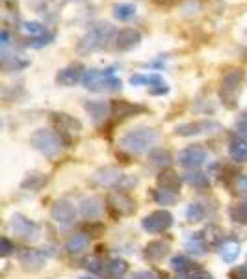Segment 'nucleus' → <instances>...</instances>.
<instances>
[{
  "label": "nucleus",
  "mask_w": 247,
  "mask_h": 279,
  "mask_svg": "<svg viewBox=\"0 0 247 279\" xmlns=\"http://www.w3.org/2000/svg\"><path fill=\"white\" fill-rule=\"evenodd\" d=\"M156 142H158V134H156L155 129H151V127H136V129L129 130L123 138L119 140V145H121V149L139 155V153L149 151Z\"/></svg>",
  "instance_id": "f257e3e1"
},
{
  "label": "nucleus",
  "mask_w": 247,
  "mask_h": 279,
  "mask_svg": "<svg viewBox=\"0 0 247 279\" xmlns=\"http://www.w3.org/2000/svg\"><path fill=\"white\" fill-rule=\"evenodd\" d=\"M84 88L91 89V91H115V89H121V80H119L115 75H113V69H86L82 77Z\"/></svg>",
  "instance_id": "f03ea898"
},
{
  "label": "nucleus",
  "mask_w": 247,
  "mask_h": 279,
  "mask_svg": "<svg viewBox=\"0 0 247 279\" xmlns=\"http://www.w3.org/2000/svg\"><path fill=\"white\" fill-rule=\"evenodd\" d=\"M112 34H113V28L110 22H104V21L95 22V25L89 26V30L86 32V36L80 39V43H78V51L80 52L98 51V49H103V46L108 43Z\"/></svg>",
  "instance_id": "7ed1b4c3"
},
{
  "label": "nucleus",
  "mask_w": 247,
  "mask_h": 279,
  "mask_svg": "<svg viewBox=\"0 0 247 279\" xmlns=\"http://www.w3.org/2000/svg\"><path fill=\"white\" fill-rule=\"evenodd\" d=\"M30 142L46 158H54L62 151V140H60V136L48 129H37L30 136Z\"/></svg>",
  "instance_id": "20e7f679"
},
{
  "label": "nucleus",
  "mask_w": 247,
  "mask_h": 279,
  "mask_svg": "<svg viewBox=\"0 0 247 279\" xmlns=\"http://www.w3.org/2000/svg\"><path fill=\"white\" fill-rule=\"evenodd\" d=\"M243 82V71L242 69H229L221 77V99L227 106H232L236 101V95L240 93Z\"/></svg>",
  "instance_id": "39448f33"
},
{
  "label": "nucleus",
  "mask_w": 247,
  "mask_h": 279,
  "mask_svg": "<svg viewBox=\"0 0 247 279\" xmlns=\"http://www.w3.org/2000/svg\"><path fill=\"white\" fill-rule=\"evenodd\" d=\"M221 129V125L217 121H212V119H203V121H195V123H184L179 125L175 129L177 136H182V138H188V136H197V134H205V132H217Z\"/></svg>",
  "instance_id": "423d86ee"
},
{
  "label": "nucleus",
  "mask_w": 247,
  "mask_h": 279,
  "mask_svg": "<svg viewBox=\"0 0 247 279\" xmlns=\"http://www.w3.org/2000/svg\"><path fill=\"white\" fill-rule=\"evenodd\" d=\"M173 225V216L167 211H155L141 220V227L147 232H162Z\"/></svg>",
  "instance_id": "0eeeda50"
},
{
  "label": "nucleus",
  "mask_w": 247,
  "mask_h": 279,
  "mask_svg": "<svg viewBox=\"0 0 247 279\" xmlns=\"http://www.w3.org/2000/svg\"><path fill=\"white\" fill-rule=\"evenodd\" d=\"M51 216L60 225H71L77 220V208L67 199H58L51 208Z\"/></svg>",
  "instance_id": "6e6552de"
},
{
  "label": "nucleus",
  "mask_w": 247,
  "mask_h": 279,
  "mask_svg": "<svg viewBox=\"0 0 247 279\" xmlns=\"http://www.w3.org/2000/svg\"><path fill=\"white\" fill-rule=\"evenodd\" d=\"M19 261H21L22 268L24 270H39L45 266V263L48 261V253L43 251V249H32V248H26L19 251Z\"/></svg>",
  "instance_id": "1a4fd4ad"
},
{
  "label": "nucleus",
  "mask_w": 247,
  "mask_h": 279,
  "mask_svg": "<svg viewBox=\"0 0 247 279\" xmlns=\"http://www.w3.org/2000/svg\"><path fill=\"white\" fill-rule=\"evenodd\" d=\"M108 205L119 216H129L136 211V201L125 192H112L108 196Z\"/></svg>",
  "instance_id": "9d476101"
},
{
  "label": "nucleus",
  "mask_w": 247,
  "mask_h": 279,
  "mask_svg": "<svg viewBox=\"0 0 247 279\" xmlns=\"http://www.w3.org/2000/svg\"><path fill=\"white\" fill-rule=\"evenodd\" d=\"M206 151L199 145H191V147H186L179 153V164L188 168V170H197L201 164H205L206 160Z\"/></svg>",
  "instance_id": "9b49d317"
},
{
  "label": "nucleus",
  "mask_w": 247,
  "mask_h": 279,
  "mask_svg": "<svg viewBox=\"0 0 247 279\" xmlns=\"http://www.w3.org/2000/svg\"><path fill=\"white\" fill-rule=\"evenodd\" d=\"M84 67L80 63H72V65H67L58 71L56 75V84L58 86H63V88H71L77 82H80L84 77Z\"/></svg>",
  "instance_id": "f8f14e48"
},
{
  "label": "nucleus",
  "mask_w": 247,
  "mask_h": 279,
  "mask_svg": "<svg viewBox=\"0 0 247 279\" xmlns=\"http://www.w3.org/2000/svg\"><path fill=\"white\" fill-rule=\"evenodd\" d=\"M113 41H115L113 45H115L117 51H132L141 41V34L138 30H134V28H123V30H119L115 34Z\"/></svg>",
  "instance_id": "ddd939ff"
},
{
  "label": "nucleus",
  "mask_w": 247,
  "mask_h": 279,
  "mask_svg": "<svg viewBox=\"0 0 247 279\" xmlns=\"http://www.w3.org/2000/svg\"><path fill=\"white\" fill-rule=\"evenodd\" d=\"M11 229L15 235L22 238H36L37 237V225L28 218L21 216V214H15L11 218Z\"/></svg>",
  "instance_id": "4468645a"
},
{
  "label": "nucleus",
  "mask_w": 247,
  "mask_h": 279,
  "mask_svg": "<svg viewBox=\"0 0 247 279\" xmlns=\"http://www.w3.org/2000/svg\"><path fill=\"white\" fill-rule=\"evenodd\" d=\"M52 121H54V125L62 134H78L82 130V123L69 114H54Z\"/></svg>",
  "instance_id": "2eb2a0df"
},
{
  "label": "nucleus",
  "mask_w": 247,
  "mask_h": 279,
  "mask_svg": "<svg viewBox=\"0 0 247 279\" xmlns=\"http://www.w3.org/2000/svg\"><path fill=\"white\" fill-rule=\"evenodd\" d=\"M123 179L125 175L115 168H104V170L95 171V175H93V182H97L101 186H117L121 184Z\"/></svg>",
  "instance_id": "dca6fc26"
},
{
  "label": "nucleus",
  "mask_w": 247,
  "mask_h": 279,
  "mask_svg": "<svg viewBox=\"0 0 247 279\" xmlns=\"http://www.w3.org/2000/svg\"><path fill=\"white\" fill-rule=\"evenodd\" d=\"M103 199L101 197H86L82 203H80V212H82L84 218L88 220H97L103 214Z\"/></svg>",
  "instance_id": "f3484780"
},
{
  "label": "nucleus",
  "mask_w": 247,
  "mask_h": 279,
  "mask_svg": "<svg viewBox=\"0 0 247 279\" xmlns=\"http://www.w3.org/2000/svg\"><path fill=\"white\" fill-rule=\"evenodd\" d=\"M88 248H89V237L84 235V232L72 235V237L67 238V242H65V249H67L71 255H82Z\"/></svg>",
  "instance_id": "a211bd4d"
},
{
  "label": "nucleus",
  "mask_w": 247,
  "mask_h": 279,
  "mask_svg": "<svg viewBox=\"0 0 247 279\" xmlns=\"http://www.w3.org/2000/svg\"><path fill=\"white\" fill-rule=\"evenodd\" d=\"M110 110H112V114L117 115V118H129V115H134V114H138V112H141L143 106L132 104V103H129V101H112Z\"/></svg>",
  "instance_id": "6ab92c4d"
},
{
  "label": "nucleus",
  "mask_w": 247,
  "mask_h": 279,
  "mask_svg": "<svg viewBox=\"0 0 247 279\" xmlns=\"http://www.w3.org/2000/svg\"><path fill=\"white\" fill-rule=\"evenodd\" d=\"M167 253H169V244L164 240H153L145 246V257L149 261H162Z\"/></svg>",
  "instance_id": "aec40b11"
},
{
  "label": "nucleus",
  "mask_w": 247,
  "mask_h": 279,
  "mask_svg": "<svg viewBox=\"0 0 247 279\" xmlns=\"http://www.w3.org/2000/svg\"><path fill=\"white\" fill-rule=\"evenodd\" d=\"M158 184H160V188H164V190H171V192L180 190L179 173L173 171V170H164L158 175Z\"/></svg>",
  "instance_id": "412c9836"
},
{
  "label": "nucleus",
  "mask_w": 247,
  "mask_h": 279,
  "mask_svg": "<svg viewBox=\"0 0 247 279\" xmlns=\"http://www.w3.org/2000/svg\"><path fill=\"white\" fill-rule=\"evenodd\" d=\"M238 255H240V244L238 242L229 240V242H223L221 246H219V257H221L225 263H234L238 259Z\"/></svg>",
  "instance_id": "4be33fe9"
},
{
  "label": "nucleus",
  "mask_w": 247,
  "mask_h": 279,
  "mask_svg": "<svg viewBox=\"0 0 247 279\" xmlns=\"http://www.w3.org/2000/svg\"><path fill=\"white\" fill-rule=\"evenodd\" d=\"M113 17L117 21H130L132 17L136 15V6L129 4V2H123V4H115L113 6Z\"/></svg>",
  "instance_id": "5701e85b"
},
{
  "label": "nucleus",
  "mask_w": 247,
  "mask_h": 279,
  "mask_svg": "<svg viewBox=\"0 0 247 279\" xmlns=\"http://www.w3.org/2000/svg\"><path fill=\"white\" fill-rule=\"evenodd\" d=\"M84 108L88 110L89 115H91L95 121H101V119H104L106 114H108V106H106L103 101H89V103L84 104Z\"/></svg>",
  "instance_id": "b1692460"
},
{
  "label": "nucleus",
  "mask_w": 247,
  "mask_h": 279,
  "mask_svg": "<svg viewBox=\"0 0 247 279\" xmlns=\"http://www.w3.org/2000/svg\"><path fill=\"white\" fill-rule=\"evenodd\" d=\"M231 156H232V160H236V162H247V142L242 138H238L234 140L231 144Z\"/></svg>",
  "instance_id": "393cba45"
},
{
  "label": "nucleus",
  "mask_w": 247,
  "mask_h": 279,
  "mask_svg": "<svg viewBox=\"0 0 247 279\" xmlns=\"http://www.w3.org/2000/svg\"><path fill=\"white\" fill-rule=\"evenodd\" d=\"M26 65H28V60H22L21 56L11 58V56H8V54H4V58H2V69L8 73L21 71V69H24Z\"/></svg>",
  "instance_id": "a878e982"
},
{
  "label": "nucleus",
  "mask_w": 247,
  "mask_h": 279,
  "mask_svg": "<svg viewBox=\"0 0 247 279\" xmlns=\"http://www.w3.org/2000/svg\"><path fill=\"white\" fill-rule=\"evenodd\" d=\"M186 182L191 186H197V188H206V186L210 184V181H208V177H206V173H203V171H197V170H191L186 173Z\"/></svg>",
  "instance_id": "bb28decb"
},
{
  "label": "nucleus",
  "mask_w": 247,
  "mask_h": 279,
  "mask_svg": "<svg viewBox=\"0 0 247 279\" xmlns=\"http://www.w3.org/2000/svg\"><path fill=\"white\" fill-rule=\"evenodd\" d=\"M149 160L153 166H158V168H167L171 164V155L164 149H155L149 153Z\"/></svg>",
  "instance_id": "cd10ccee"
},
{
  "label": "nucleus",
  "mask_w": 247,
  "mask_h": 279,
  "mask_svg": "<svg viewBox=\"0 0 247 279\" xmlns=\"http://www.w3.org/2000/svg\"><path fill=\"white\" fill-rule=\"evenodd\" d=\"M205 240L208 246H219L223 240V231L217 225H208L205 229Z\"/></svg>",
  "instance_id": "c85d7f7f"
},
{
  "label": "nucleus",
  "mask_w": 247,
  "mask_h": 279,
  "mask_svg": "<svg viewBox=\"0 0 247 279\" xmlns=\"http://www.w3.org/2000/svg\"><path fill=\"white\" fill-rule=\"evenodd\" d=\"M153 197L158 205H173L175 203V192L164 190V188H158V190L153 192Z\"/></svg>",
  "instance_id": "c756f323"
},
{
  "label": "nucleus",
  "mask_w": 247,
  "mask_h": 279,
  "mask_svg": "<svg viewBox=\"0 0 247 279\" xmlns=\"http://www.w3.org/2000/svg\"><path fill=\"white\" fill-rule=\"evenodd\" d=\"M22 30L34 37H41L46 34V26H43L41 22H37V21H24L22 22Z\"/></svg>",
  "instance_id": "7c9ffc66"
},
{
  "label": "nucleus",
  "mask_w": 247,
  "mask_h": 279,
  "mask_svg": "<svg viewBox=\"0 0 247 279\" xmlns=\"http://www.w3.org/2000/svg\"><path fill=\"white\" fill-rule=\"evenodd\" d=\"M186 218H188V222H201V220H205V208L199 203H191L190 207L186 208Z\"/></svg>",
  "instance_id": "2f4dec72"
},
{
  "label": "nucleus",
  "mask_w": 247,
  "mask_h": 279,
  "mask_svg": "<svg viewBox=\"0 0 247 279\" xmlns=\"http://www.w3.org/2000/svg\"><path fill=\"white\" fill-rule=\"evenodd\" d=\"M171 268L173 270H177V272H191V261L190 259H186V257H182V255H177V257H173L171 259Z\"/></svg>",
  "instance_id": "473e14b6"
},
{
  "label": "nucleus",
  "mask_w": 247,
  "mask_h": 279,
  "mask_svg": "<svg viewBox=\"0 0 247 279\" xmlns=\"http://www.w3.org/2000/svg\"><path fill=\"white\" fill-rule=\"evenodd\" d=\"M45 177L41 175V173H32V175H28V179H26L24 182H22V188H30V190H39L41 188V184H45Z\"/></svg>",
  "instance_id": "72a5a7b5"
},
{
  "label": "nucleus",
  "mask_w": 247,
  "mask_h": 279,
  "mask_svg": "<svg viewBox=\"0 0 247 279\" xmlns=\"http://www.w3.org/2000/svg\"><path fill=\"white\" fill-rule=\"evenodd\" d=\"M127 270H129V264H127V261H123V259H115V261H112V264H110V272H112L113 277L125 275Z\"/></svg>",
  "instance_id": "f704fd0d"
},
{
  "label": "nucleus",
  "mask_w": 247,
  "mask_h": 279,
  "mask_svg": "<svg viewBox=\"0 0 247 279\" xmlns=\"http://www.w3.org/2000/svg\"><path fill=\"white\" fill-rule=\"evenodd\" d=\"M231 216L234 218V222L247 223V203H242V205H238L236 208H232Z\"/></svg>",
  "instance_id": "c9c22d12"
},
{
  "label": "nucleus",
  "mask_w": 247,
  "mask_h": 279,
  "mask_svg": "<svg viewBox=\"0 0 247 279\" xmlns=\"http://www.w3.org/2000/svg\"><path fill=\"white\" fill-rule=\"evenodd\" d=\"M52 39H54V36L48 34L46 37H37V39H34V41H28V46H30V49H41V46L48 45Z\"/></svg>",
  "instance_id": "e433bc0d"
},
{
  "label": "nucleus",
  "mask_w": 247,
  "mask_h": 279,
  "mask_svg": "<svg viewBox=\"0 0 247 279\" xmlns=\"http://www.w3.org/2000/svg\"><path fill=\"white\" fill-rule=\"evenodd\" d=\"M188 279H212V275L203 268H193L190 272V277Z\"/></svg>",
  "instance_id": "4c0bfd02"
},
{
  "label": "nucleus",
  "mask_w": 247,
  "mask_h": 279,
  "mask_svg": "<svg viewBox=\"0 0 247 279\" xmlns=\"http://www.w3.org/2000/svg\"><path fill=\"white\" fill-rule=\"evenodd\" d=\"M236 192H238V194H247V175L238 177V181H236Z\"/></svg>",
  "instance_id": "58836bf2"
},
{
  "label": "nucleus",
  "mask_w": 247,
  "mask_h": 279,
  "mask_svg": "<svg viewBox=\"0 0 247 279\" xmlns=\"http://www.w3.org/2000/svg\"><path fill=\"white\" fill-rule=\"evenodd\" d=\"M11 251H13V244H11L10 240L4 237V238H2V255H4V257H8Z\"/></svg>",
  "instance_id": "ea45409f"
},
{
  "label": "nucleus",
  "mask_w": 247,
  "mask_h": 279,
  "mask_svg": "<svg viewBox=\"0 0 247 279\" xmlns=\"http://www.w3.org/2000/svg\"><path fill=\"white\" fill-rule=\"evenodd\" d=\"M167 91H169V88H167L165 84H164V86H158V88H151L149 89L151 95H164V93H167Z\"/></svg>",
  "instance_id": "a19ab883"
},
{
  "label": "nucleus",
  "mask_w": 247,
  "mask_h": 279,
  "mask_svg": "<svg viewBox=\"0 0 247 279\" xmlns=\"http://www.w3.org/2000/svg\"><path fill=\"white\" fill-rule=\"evenodd\" d=\"M86 266H88V270H91V272H101V266H98L97 259H89L88 263H86Z\"/></svg>",
  "instance_id": "79ce46f5"
},
{
  "label": "nucleus",
  "mask_w": 247,
  "mask_h": 279,
  "mask_svg": "<svg viewBox=\"0 0 247 279\" xmlns=\"http://www.w3.org/2000/svg\"><path fill=\"white\" fill-rule=\"evenodd\" d=\"M156 6H162V8H169V6H173V4H177L179 0H153Z\"/></svg>",
  "instance_id": "37998d69"
},
{
  "label": "nucleus",
  "mask_w": 247,
  "mask_h": 279,
  "mask_svg": "<svg viewBox=\"0 0 247 279\" xmlns=\"http://www.w3.org/2000/svg\"><path fill=\"white\" fill-rule=\"evenodd\" d=\"M2 46H8L10 45V34H8V30H2Z\"/></svg>",
  "instance_id": "c03bdc74"
},
{
  "label": "nucleus",
  "mask_w": 247,
  "mask_h": 279,
  "mask_svg": "<svg viewBox=\"0 0 247 279\" xmlns=\"http://www.w3.org/2000/svg\"><path fill=\"white\" fill-rule=\"evenodd\" d=\"M138 279H155V275L149 272H141V274H138Z\"/></svg>",
  "instance_id": "a18cd8bd"
},
{
  "label": "nucleus",
  "mask_w": 247,
  "mask_h": 279,
  "mask_svg": "<svg viewBox=\"0 0 247 279\" xmlns=\"http://www.w3.org/2000/svg\"><path fill=\"white\" fill-rule=\"evenodd\" d=\"M175 279H186V277H182V275H179V277H175Z\"/></svg>",
  "instance_id": "49530a36"
},
{
  "label": "nucleus",
  "mask_w": 247,
  "mask_h": 279,
  "mask_svg": "<svg viewBox=\"0 0 247 279\" xmlns=\"http://www.w3.org/2000/svg\"><path fill=\"white\" fill-rule=\"evenodd\" d=\"M82 279H93V277H82Z\"/></svg>",
  "instance_id": "de8ad7c7"
}]
</instances>
